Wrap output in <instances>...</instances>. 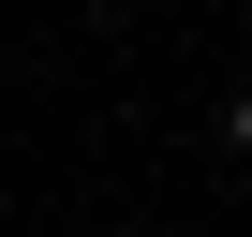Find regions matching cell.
<instances>
[{"label":"cell","instance_id":"obj_1","mask_svg":"<svg viewBox=\"0 0 252 237\" xmlns=\"http://www.w3.org/2000/svg\"><path fill=\"white\" fill-rule=\"evenodd\" d=\"M222 148H237V163H252V89H237V104H222Z\"/></svg>","mask_w":252,"mask_h":237}]
</instances>
